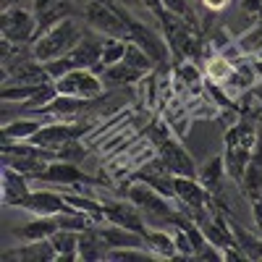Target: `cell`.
Instances as JSON below:
<instances>
[{
    "label": "cell",
    "mask_w": 262,
    "mask_h": 262,
    "mask_svg": "<svg viewBox=\"0 0 262 262\" xmlns=\"http://www.w3.org/2000/svg\"><path fill=\"white\" fill-rule=\"evenodd\" d=\"M128 202H134L139 207V212L144 215V221L152 226V228H165V226H189L191 223V217L176 207V205H170V202H176V200H170V196L160 194L158 189H152L149 184L144 181H137V184H131L128 191ZM196 223V221H194Z\"/></svg>",
    "instance_id": "cell-1"
},
{
    "label": "cell",
    "mask_w": 262,
    "mask_h": 262,
    "mask_svg": "<svg viewBox=\"0 0 262 262\" xmlns=\"http://www.w3.org/2000/svg\"><path fill=\"white\" fill-rule=\"evenodd\" d=\"M84 37L81 27L76 24V18H63L58 24H53L50 29H45L34 42H32V50H34V58L48 63V60H55V58H63L69 50H74L79 45V39Z\"/></svg>",
    "instance_id": "cell-2"
},
{
    "label": "cell",
    "mask_w": 262,
    "mask_h": 262,
    "mask_svg": "<svg viewBox=\"0 0 262 262\" xmlns=\"http://www.w3.org/2000/svg\"><path fill=\"white\" fill-rule=\"evenodd\" d=\"M102 42H105V37L84 34L74 50H69L63 58L48 60L45 69L53 76V81L60 79L63 74H69V71H76V69H92V71H97L100 60H102Z\"/></svg>",
    "instance_id": "cell-3"
},
{
    "label": "cell",
    "mask_w": 262,
    "mask_h": 262,
    "mask_svg": "<svg viewBox=\"0 0 262 262\" xmlns=\"http://www.w3.org/2000/svg\"><path fill=\"white\" fill-rule=\"evenodd\" d=\"M257 149V131H254V123L244 121L233 126L228 134H226V170L228 176L238 184L247 170V163L252 160V152Z\"/></svg>",
    "instance_id": "cell-4"
},
{
    "label": "cell",
    "mask_w": 262,
    "mask_h": 262,
    "mask_svg": "<svg viewBox=\"0 0 262 262\" xmlns=\"http://www.w3.org/2000/svg\"><path fill=\"white\" fill-rule=\"evenodd\" d=\"M86 24H90L97 34L102 37H118L128 42V27H131V16L111 6L107 0H90L86 6Z\"/></svg>",
    "instance_id": "cell-5"
},
{
    "label": "cell",
    "mask_w": 262,
    "mask_h": 262,
    "mask_svg": "<svg viewBox=\"0 0 262 262\" xmlns=\"http://www.w3.org/2000/svg\"><path fill=\"white\" fill-rule=\"evenodd\" d=\"M0 34L16 45H32L39 34L34 11H27L24 6H6L0 16Z\"/></svg>",
    "instance_id": "cell-6"
},
{
    "label": "cell",
    "mask_w": 262,
    "mask_h": 262,
    "mask_svg": "<svg viewBox=\"0 0 262 262\" xmlns=\"http://www.w3.org/2000/svg\"><path fill=\"white\" fill-rule=\"evenodd\" d=\"M152 137H155V144H158V158L168 165V170L173 173V176H186V179L200 176V170H196V165H194V158L173 137L160 134L158 128L152 131Z\"/></svg>",
    "instance_id": "cell-7"
},
{
    "label": "cell",
    "mask_w": 262,
    "mask_h": 262,
    "mask_svg": "<svg viewBox=\"0 0 262 262\" xmlns=\"http://www.w3.org/2000/svg\"><path fill=\"white\" fill-rule=\"evenodd\" d=\"M58 95L63 97H79V100H95L102 95V81L92 69H76L55 79Z\"/></svg>",
    "instance_id": "cell-8"
},
{
    "label": "cell",
    "mask_w": 262,
    "mask_h": 262,
    "mask_svg": "<svg viewBox=\"0 0 262 262\" xmlns=\"http://www.w3.org/2000/svg\"><path fill=\"white\" fill-rule=\"evenodd\" d=\"M16 207L34 212V215H60V212H71L76 207L69 205V200L55 191H29L24 200H21Z\"/></svg>",
    "instance_id": "cell-9"
},
{
    "label": "cell",
    "mask_w": 262,
    "mask_h": 262,
    "mask_svg": "<svg viewBox=\"0 0 262 262\" xmlns=\"http://www.w3.org/2000/svg\"><path fill=\"white\" fill-rule=\"evenodd\" d=\"M81 134H84L81 126H71V123H48V126H42L29 142H34V144H39V147H45V149L58 152L60 147H66L69 142L79 139Z\"/></svg>",
    "instance_id": "cell-10"
},
{
    "label": "cell",
    "mask_w": 262,
    "mask_h": 262,
    "mask_svg": "<svg viewBox=\"0 0 262 262\" xmlns=\"http://www.w3.org/2000/svg\"><path fill=\"white\" fill-rule=\"evenodd\" d=\"M102 212H105V221L107 223H116V226H123L128 231H137V233H147L149 228L144 226V215L139 212V207L134 202H105L102 205Z\"/></svg>",
    "instance_id": "cell-11"
},
{
    "label": "cell",
    "mask_w": 262,
    "mask_h": 262,
    "mask_svg": "<svg viewBox=\"0 0 262 262\" xmlns=\"http://www.w3.org/2000/svg\"><path fill=\"white\" fill-rule=\"evenodd\" d=\"M3 262H58V252L50 238H39V242H27L18 249H8L0 254Z\"/></svg>",
    "instance_id": "cell-12"
},
{
    "label": "cell",
    "mask_w": 262,
    "mask_h": 262,
    "mask_svg": "<svg viewBox=\"0 0 262 262\" xmlns=\"http://www.w3.org/2000/svg\"><path fill=\"white\" fill-rule=\"evenodd\" d=\"M137 181H144V184H149L152 189H158L160 194H165V196H170V200H176V176L168 170V165L158 158V160H152V163H147L137 176H134Z\"/></svg>",
    "instance_id": "cell-13"
},
{
    "label": "cell",
    "mask_w": 262,
    "mask_h": 262,
    "mask_svg": "<svg viewBox=\"0 0 262 262\" xmlns=\"http://www.w3.org/2000/svg\"><path fill=\"white\" fill-rule=\"evenodd\" d=\"M32 11L37 16V27H39V34H42L45 29H50L53 24H58V21L69 18L74 13V6H71V0H34Z\"/></svg>",
    "instance_id": "cell-14"
},
{
    "label": "cell",
    "mask_w": 262,
    "mask_h": 262,
    "mask_svg": "<svg viewBox=\"0 0 262 262\" xmlns=\"http://www.w3.org/2000/svg\"><path fill=\"white\" fill-rule=\"evenodd\" d=\"M128 42H134V45H139L142 50H147L149 53V58L155 60V63H160L163 58H165V50H168V45L165 42L152 32V29H147L144 24H139L137 18H131V27H128Z\"/></svg>",
    "instance_id": "cell-15"
},
{
    "label": "cell",
    "mask_w": 262,
    "mask_h": 262,
    "mask_svg": "<svg viewBox=\"0 0 262 262\" xmlns=\"http://www.w3.org/2000/svg\"><path fill=\"white\" fill-rule=\"evenodd\" d=\"M29 191L32 189H29V176L27 173H21L13 165L3 163V205L6 207H16Z\"/></svg>",
    "instance_id": "cell-16"
},
{
    "label": "cell",
    "mask_w": 262,
    "mask_h": 262,
    "mask_svg": "<svg viewBox=\"0 0 262 262\" xmlns=\"http://www.w3.org/2000/svg\"><path fill=\"white\" fill-rule=\"evenodd\" d=\"M34 181H42V184H86L90 179L76 168V163H69V160H53L45 170L39 173Z\"/></svg>",
    "instance_id": "cell-17"
},
{
    "label": "cell",
    "mask_w": 262,
    "mask_h": 262,
    "mask_svg": "<svg viewBox=\"0 0 262 262\" xmlns=\"http://www.w3.org/2000/svg\"><path fill=\"white\" fill-rule=\"evenodd\" d=\"M58 228L60 226L55 221V215H37L34 221L24 223L21 228H16L13 233L21 238V242H39V238H50Z\"/></svg>",
    "instance_id": "cell-18"
},
{
    "label": "cell",
    "mask_w": 262,
    "mask_h": 262,
    "mask_svg": "<svg viewBox=\"0 0 262 262\" xmlns=\"http://www.w3.org/2000/svg\"><path fill=\"white\" fill-rule=\"evenodd\" d=\"M79 259L95 262V259H107V244L102 242L97 223L79 233Z\"/></svg>",
    "instance_id": "cell-19"
},
{
    "label": "cell",
    "mask_w": 262,
    "mask_h": 262,
    "mask_svg": "<svg viewBox=\"0 0 262 262\" xmlns=\"http://www.w3.org/2000/svg\"><path fill=\"white\" fill-rule=\"evenodd\" d=\"M242 191L247 194V200H259L262 196V149L257 147L252 160L247 163V170L242 176Z\"/></svg>",
    "instance_id": "cell-20"
},
{
    "label": "cell",
    "mask_w": 262,
    "mask_h": 262,
    "mask_svg": "<svg viewBox=\"0 0 262 262\" xmlns=\"http://www.w3.org/2000/svg\"><path fill=\"white\" fill-rule=\"evenodd\" d=\"M144 247L160 259H176L179 257L176 238L168 236V231H163V228H149L144 233Z\"/></svg>",
    "instance_id": "cell-21"
},
{
    "label": "cell",
    "mask_w": 262,
    "mask_h": 262,
    "mask_svg": "<svg viewBox=\"0 0 262 262\" xmlns=\"http://www.w3.org/2000/svg\"><path fill=\"white\" fill-rule=\"evenodd\" d=\"M50 242L58 252V262H71L79 259V231H69V228H58Z\"/></svg>",
    "instance_id": "cell-22"
},
{
    "label": "cell",
    "mask_w": 262,
    "mask_h": 262,
    "mask_svg": "<svg viewBox=\"0 0 262 262\" xmlns=\"http://www.w3.org/2000/svg\"><path fill=\"white\" fill-rule=\"evenodd\" d=\"M228 176V170H226V160L223 158H212L202 170H200V176H196V181H200L212 196L215 194H221L223 189V179Z\"/></svg>",
    "instance_id": "cell-23"
},
{
    "label": "cell",
    "mask_w": 262,
    "mask_h": 262,
    "mask_svg": "<svg viewBox=\"0 0 262 262\" xmlns=\"http://www.w3.org/2000/svg\"><path fill=\"white\" fill-rule=\"evenodd\" d=\"M231 228H233V238H236V247L244 252L247 259H262V236L257 233H249L247 228H242L236 221H231Z\"/></svg>",
    "instance_id": "cell-24"
},
{
    "label": "cell",
    "mask_w": 262,
    "mask_h": 262,
    "mask_svg": "<svg viewBox=\"0 0 262 262\" xmlns=\"http://www.w3.org/2000/svg\"><path fill=\"white\" fill-rule=\"evenodd\" d=\"M39 128H42L39 121H11L3 126L0 137H3V142H29Z\"/></svg>",
    "instance_id": "cell-25"
},
{
    "label": "cell",
    "mask_w": 262,
    "mask_h": 262,
    "mask_svg": "<svg viewBox=\"0 0 262 262\" xmlns=\"http://www.w3.org/2000/svg\"><path fill=\"white\" fill-rule=\"evenodd\" d=\"M126 45H128L126 39H118V37H105V42H102V60H100V69H97V71H105L107 66L121 63V60H123V55H126Z\"/></svg>",
    "instance_id": "cell-26"
},
{
    "label": "cell",
    "mask_w": 262,
    "mask_h": 262,
    "mask_svg": "<svg viewBox=\"0 0 262 262\" xmlns=\"http://www.w3.org/2000/svg\"><path fill=\"white\" fill-rule=\"evenodd\" d=\"M123 60L131 66V69H137V71H142V74H147L152 66H155V60L149 58V53L142 50L139 45H134V42H128V45H126V55H123Z\"/></svg>",
    "instance_id": "cell-27"
},
{
    "label": "cell",
    "mask_w": 262,
    "mask_h": 262,
    "mask_svg": "<svg viewBox=\"0 0 262 262\" xmlns=\"http://www.w3.org/2000/svg\"><path fill=\"white\" fill-rule=\"evenodd\" d=\"M152 254L147 247H118L107 252V259H118V262H147L152 259Z\"/></svg>",
    "instance_id": "cell-28"
},
{
    "label": "cell",
    "mask_w": 262,
    "mask_h": 262,
    "mask_svg": "<svg viewBox=\"0 0 262 262\" xmlns=\"http://www.w3.org/2000/svg\"><path fill=\"white\" fill-rule=\"evenodd\" d=\"M105 76L107 79H116V81H137L139 76H142V71H137V69H131V66L126 63V60H121V63H116V66H107L105 69Z\"/></svg>",
    "instance_id": "cell-29"
},
{
    "label": "cell",
    "mask_w": 262,
    "mask_h": 262,
    "mask_svg": "<svg viewBox=\"0 0 262 262\" xmlns=\"http://www.w3.org/2000/svg\"><path fill=\"white\" fill-rule=\"evenodd\" d=\"M42 84H16V86H11V84H6L3 90H0V97L3 100H29L37 90H39Z\"/></svg>",
    "instance_id": "cell-30"
},
{
    "label": "cell",
    "mask_w": 262,
    "mask_h": 262,
    "mask_svg": "<svg viewBox=\"0 0 262 262\" xmlns=\"http://www.w3.org/2000/svg\"><path fill=\"white\" fill-rule=\"evenodd\" d=\"M163 6H165V11H170V13H176V16L186 18V21H194V18H191V16H194L191 0H163Z\"/></svg>",
    "instance_id": "cell-31"
},
{
    "label": "cell",
    "mask_w": 262,
    "mask_h": 262,
    "mask_svg": "<svg viewBox=\"0 0 262 262\" xmlns=\"http://www.w3.org/2000/svg\"><path fill=\"white\" fill-rule=\"evenodd\" d=\"M252 215H254L257 233L262 236V196H259V200H252Z\"/></svg>",
    "instance_id": "cell-32"
},
{
    "label": "cell",
    "mask_w": 262,
    "mask_h": 262,
    "mask_svg": "<svg viewBox=\"0 0 262 262\" xmlns=\"http://www.w3.org/2000/svg\"><path fill=\"white\" fill-rule=\"evenodd\" d=\"M205 3H207V8H212V11H217V8H223V6L228 3V0H205Z\"/></svg>",
    "instance_id": "cell-33"
}]
</instances>
